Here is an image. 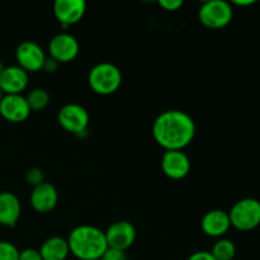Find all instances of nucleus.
I'll return each mask as SVG.
<instances>
[{"mask_svg":"<svg viewBox=\"0 0 260 260\" xmlns=\"http://www.w3.org/2000/svg\"><path fill=\"white\" fill-rule=\"evenodd\" d=\"M152 136L165 151L183 150L194 139L196 123L187 112L169 109L155 118Z\"/></svg>","mask_w":260,"mask_h":260,"instance_id":"1","label":"nucleus"},{"mask_svg":"<svg viewBox=\"0 0 260 260\" xmlns=\"http://www.w3.org/2000/svg\"><path fill=\"white\" fill-rule=\"evenodd\" d=\"M66 240L70 254L79 260H99L108 249L104 231L93 225L76 226Z\"/></svg>","mask_w":260,"mask_h":260,"instance_id":"2","label":"nucleus"},{"mask_svg":"<svg viewBox=\"0 0 260 260\" xmlns=\"http://www.w3.org/2000/svg\"><path fill=\"white\" fill-rule=\"evenodd\" d=\"M91 90L101 95H109L117 91L122 84V73L114 63L103 61L91 68L88 75Z\"/></svg>","mask_w":260,"mask_h":260,"instance_id":"3","label":"nucleus"},{"mask_svg":"<svg viewBox=\"0 0 260 260\" xmlns=\"http://www.w3.org/2000/svg\"><path fill=\"white\" fill-rule=\"evenodd\" d=\"M231 226L240 231H251L260 225V202L255 198L238 201L229 212Z\"/></svg>","mask_w":260,"mask_h":260,"instance_id":"4","label":"nucleus"},{"mask_svg":"<svg viewBox=\"0 0 260 260\" xmlns=\"http://www.w3.org/2000/svg\"><path fill=\"white\" fill-rule=\"evenodd\" d=\"M234 17L233 7L225 0H208L201 5L198 18L205 27L220 29L230 24Z\"/></svg>","mask_w":260,"mask_h":260,"instance_id":"5","label":"nucleus"},{"mask_svg":"<svg viewBox=\"0 0 260 260\" xmlns=\"http://www.w3.org/2000/svg\"><path fill=\"white\" fill-rule=\"evenodd\" d=\"M57 121L65 131L79 136L86 132L89 126V113L80 104L68 103L58 111Z\"/></svg>","mask_w":260,"mask_h":260,"instance_id":"6","label":"nucleus"},{"mask_svg":"<svg viewBox=\"0 0 260 260\" xmlns=\"http://www.w3.org/2000/svg\"><path fill=\"white\" fill-rule=\"evenodd\" d=\"M15 58L19 68L27 73H36L43 69L47 58L43 48L35 41H23L15 50Z\"/></svg>","mask_w":260,"mask_h":260,"instance_id":"7","label":"nucleus"},{"mask_svg":"<svg viewBox=\"0 0 260 260\" xmlns=\"http://www.w3.org/2000/svg\"><path fill=\"white\" fill-rule=\"evenodd\" d=\"M80 46L78 40L68 32L57 33L51 38L48 43V53L50 57L57 61L58 63L70 62L79 55Z\"/></svg>","mask_w":260,"mask_h":260,"instance_id":"8","label":"nucleus"},{"mask_svg":"<svg viewBox=\"0 0 260 260\" xmlns=\"http://www.w3.org/2000/svg\"><path fill=\"white\" fill-rule=\"evenodd\" d=\"M104 234L108 248L117 250L126 251L136 240V229L128 221H116Z\"/></svg>","mask_w":260,"mask_h":260,"instance_id":"9","label":"nucleus"},{"mask_svg":"<svg viewBox=\"0 0 260 260\" xmlns=\"http://www.w3.org/2000/svg\"><path fill=\"white\" fill-rule=\"evenodd\" d=\"M30 108L22 94H4L0 102V116L12 123H20L29 117Z\"/></svg>","mask_w":260,"mask_h":260,"instance_id":"10","label":"nucleus"},{"mask_svg":"<svg viewBox=\"0 0 260 260\" xmlns=\"http://www.w3.org/2000/svg\"><path fill=\"white\" fill-rule=\"evenodd\" d=\"M161 169L170 179H183L190 172V160L183 150H168L161 157Z\"/></svg>","mask_w":260,"mask_h":260,"instance_id":"11","label":"nucleus"},{"mask_svg":"<svg viewBox=\"0 0 260 260\" xmlns=\"http://www.w3.org/2000/svg\"><path fill=\"white\" fill-rule=\"evenodd\" d=\"M86 3L84 0H56L53 3V14L63 28L78 23L84 17Z\"/></svg>","mask_w":260,"mask_h":260,"instance_id":"12","label":"nucleus"},{"mask_svg":"<svg viewBox=\"0 0 260 260\" xmlns=\"http://www.w3.org/2000/svg\"><path fill=\"white\" fill-rule=\"evenodd\" d=\"M30 206L38 213H48L56 207L58 202L57 189L48 182L41 183L37 187H33L30 192Z\"/></svg>","mask_w":260,"mask_h":260,"instance_id":"13","label":"nucleus"},{"mask_svg":"<svg viewBox=\"0 0 260 260\" xmlns=\"http://www.w3.org/2000/svg\"><path fill=\"white\" fill-rule=\"evenodd\" d=\"M29 76L18 65L7 66L0 74V89L4 94H22L28 86Z\"/></svg>","mask_w":260,"mask_h":260,"instance_id":"14","label":"nucleus"},{"mask_svg":"<svg viewBox=\"0 0 260 260\" xmlns=\"http://www.w3.org/2000/svg\"><path fill=\"white\" fill-rule=\"evenodd\" d=\"M202 231L211 238H221L231 228L229 212L222 210H211L202 217L201 221Z\"/></svg>","mask_w":260,"mask_h":260,"instance_id":"15","label":"nucleus"},{"mask_svg":"<svg viewBox=\"0 0 260 260\" xmlns=\"http://www.w3.org/2000/svg\"><path fill=\"white\" fill-rule=\"evenodd\" d=\"M22 213L20 201L14 193H0V225L5 228H14Z\"/></svg>","mask_w":260,"mask_h":260,"instance_id":"16","label":"nucleus"},{"mask_svg":"<svg viewBox=\"0 0 260 260\" xmlns=\"http://www.w3.org/2000/svg\"><path fill=\"white\" fill-rule=\"evenodd\" d=\"M40 254L42 260H66L70 249H69L68 240L60 236H52L43 241L40 248Z\"/></svg>","mask_w":260,"mask_h":260,"instance_id":"17","label":"nucleus"},{"mask_svg":"<svg viewBox=\"0 0 260 260\" xmlns=\"http://www.w3.org/2000/svg\"><path fill=\"white\" fill-rule=\"evenodd\" d=\"M211 254L216 260H233L235 259L236 246L229 239H220L215 243Z\"/></svg>","mask_w":260,"mask_h":260,"instance_id":"18","label":"nucleus"},{"mask_svg":"<svg viewBox=\"0 0 260 260\" xmlns=\"http://www.w3.org/2000/svg\"><path fill=\"white\" fill-rule=\"evenodd\" d=\"M25 99L30 111H42L50 103V94L46 89L36 88L28 93Z\"/></svg>","mask_w":260,"mask_h":260,"instance_id":"19","label":"nucleus"},{"mask_svg":"<svg viewBox=\"0 0 260 260\" xmlns=\"http://www.w3.org/2000/svg\"><path fill=\"white\" fill-rule=\"evenodd\" d=\"M17 246L9 241H0V260H19Z\"/></svg>","mask_w":260,"mask_h":260,"instance_id":"20","label":"nucleus"},{"mask_svg":"<svg viewBox=\"0 0 260 260\" xmlns=\"http://www.w3.org/2000/svg\"><path fill=\"white\" fill-rule=\"evenodd\" d=\"M25 180H27L28 184L32 185V187H37L41 183L45 182V174H43L42 170L38 169V168H30V169H28L27 173H25Z\"/></svg>","mask_w":260,"mask_h":260,"instance_id":"21","label":"nucleus"},{"mask_svg":"<svg viewBox=\"0 0 260 260\" xmlns=\"http://www.w3.org/2000/svg\"><path fill=\"white\" fill-rule=\"evenodd\" d=\"M101 260H128V256H127L126 251L108 248Z\"/></svg>","mask_w":260,"mask_h":260,"instance_id":"22","label":"nucleus"},{"mask_svg":"<svg viewBox=\"0 0 260 260\" xmlns=\"http://www.w3.org/2000/svg\"><path fill=\"white\" fill-rule=\"evenodd\" d=\"M19 260H42L40 251L37 249L28 248L19 253Z\"/></svg>","mask_w":260,"mask_h":260,"instance_id":"23","label":"nucleus"},{"mask_svg":"<svg viewBox=\"0 0 260 260\" xmlns=\"http://www.w3.org/2000/svg\"><path fill=\"white\" fill-rule=\"evenodd\" d=\"M159 5L168 12H175L183 7L182 0H159Z\"/></svg>","mask_w":260,"mask_h":260,"instance_id":"24","label":"nucleus"},{"mask_svg":"<svg viewBox=\"0 0 260 260\" xmlns=\"http://www.w3.org/2000/svg\"><path fill=\"white\" fill-rule=\"evenodd\" d=\"M187 260H216V259L213 258L211 251L201 250V251H196V253H193Z\"/></svg>","mask_w":260,"mask_h":260,"instance_id":"25","label":"nucleus"},{"mask_svg":"<svg viewBox=\"0 0 260 260\" xmlns=\"http://www.w3.org/2000/svg\"><path fill=\"white\" fill-rule=\"evenodd\" d=\"M58 68V62L56 60H53L52 57H47L45 61V65H43V70H46L47 73H55L56 69Z\"/></svg>","mask_w":260,"mask_h":260,"instance_id":"26","label":"nucleus"},{"mask_svg":"<svg viewBox=\"0 0 260 260\" xmlns=\"http://www.w3.org/2000/svg\"><path fill=\"white\" fill-rule=\"evenodd\" d=\"M254 3H255L254 0H235L234 4L239 5V7H248V5L254 4Z\"/></svg>","mask_w":260,"mask_h":260,"instance_id":"27","label":"nucleus"},{"mask_svg":"<svg viewBox=\"0 0 260 260\" xmlns=\"http://www.w3.org/2000/svg\"><path fill=\"white\" fill-rule=\"evenodd\" d=\"M4 68H5V66H4V63H3V61L0 60V74L3 73V70H4Z\"/></svg>","mask_w":260,"mask_h":260,"instance_id":"28","label":"nucleus"},{"mask_svg":"<svg viewBox=\"0 0 260 260\" xmlns=\"http://www.w3.org/2000/svg\"><path fill=\"white\" fill-rule=\"evenodd\" d=\"M3 96H4V93H3V91H2V89H0V102H2Z\"/></svg>","mask_w":260,"mask_h":260,"instance_id":"29","label":"nucleus"},{"mask_svg":"<svg viewBox=\"0 0 260 260\" xmlns=\"http://www.w3.org/2000/svg\"><path fill=\"white\" fill-rule=\"evenodd\" d=\"M233 260H236V259H233Z\"/></svg>","mask_w":260,"mask_h":260,"instance_id":"30","label":"nucleus"},{"mask_svg":"<svg viewBox=\"0 0 260 260\" xmlns=\"http://www.w3.org/2000/svg\"><path fill=\"white\" fill-rule=\"evenodd\" d=\"M99 260H101V259H99Z\"/></svg>","mask_w":260,"mask_h":260,"instance_id":"31","label":"nucleus"}]
</instances>
